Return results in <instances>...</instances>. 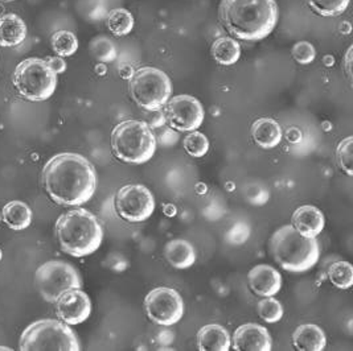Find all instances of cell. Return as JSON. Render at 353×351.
Listing matches in <instances>:
<instances>
[{"instance_id":"83f0119b","label":"cell","mask_w":353,"mask_h":351,"mask_svg":"<svg viewBox=\"0 0 353 351\" xmlns=\"http://www.w3.org/2000/svg\"><path fill=\"white\" fill-rule=\"evenodd\" d=\"M183 145H184V149L187 151V153L196 159L204 158L208 153V138L199 131H192L187 138H184Z\"/></svg>"},{"instance_id":"9a60e30c","label":"cell","mask_w":353,"mask_h":351,"mask_svg":"<svg viewBox=\"0 0 353 351\" xmlns=\"http://www.w3.org/2000/svg\"><path fill=\"white\" fill-rule=\"evenodd\" d=\"M252 290L261 297L275 296L282 288V276L272 266L258 264L248 275Z\"/></svg>"},{"instance_id":"d6a6232c","label":"cell","mask_w":353,"mask_h":351,"mask_svg":"<svg viewBox=\"0 0 353 351\" xmlns=\"http://www.w3.org/2000/svg\"><path fill=\"white\" fill-rule=\"evenodd\" d=\"M46 61L48 63L49 66L52 67V70H53L56 74L64 73L65 69H66V64H65L63 57H60V56H57V57H49Z\"/></svg>"},{"instance_id":"1f68e13d","label":"cell","mask_w":353,"mask_h":351,"mask_svg":"<svg viewBox=\"0 0 353 351\" xmlns=\"http://www.w3.org/2000/svg\"><path fill=\"white\" fill-rule=\"evenodd\" d=\"M291 54H292L294 60L298 64L308 65L315 60L316 50H315L314 45L311 43H308V41H299V43H296L292 47Z\"/></svg>"},{"instance_id":"7c38bea8","label":"cell","mask_w":353,"mask_h":351,"mask_svg":"<svg viewBox=\"0 0 353 351\" xmlns=\"http://www.w3.org/2000/svg\"><path fill=\"white\" fill-rule=\"evenodd\" d=\"M204 107L199 99L192 96H176L165 103L164 118L170 127L192 132L204 122Z\"/></svg>"},{"instance_id":"52a82bcc","label":"cell","mask_w":353,"mask_h":351,"mask_svg":"<svg viewBox=\"0 0 353 351\" xmlns=\"http://www.w3.org/2000/svg\"><path fill=\"white\" fill-rule=\"evenodd\" d=\"M129 92L139 107L147 111H161L170 100L172 85L163 70L145 66L131 74Z\"/></svg>"},{"instance_id":"ffe728a7","label":"cell","mask_w":353,"mask_h":351,"mask_svg":"<svg viewBox=\"0 0 353 351\" xmlns=\"http://www.w3.org/2000/svg\"><path fill=\"white\" fill-rule=\"evenodd\" d=\"M164 256L167 262L177 270L192 267L196 262V251L188 240H174L164 247Z\"/></svg>"},{"instance_id":"4dcf8cb0","label":"cell","mask_w":353,"mask_h":351,"mask_svg":"<svg viewBox=\"0 0 353 351\" xmlns=\"http://www.w3.org/2000/svg\"><path fill=\"white\" fill-rule=\"evenodd\" d=\"M92 53L97 60H99L102 63H110L117 56V52H115L112 41H109L105 37L97 39L96 41H93Z\"/></svg>"},{"instance_id":"8992f818","label":"cell","mask_w":353,"mask_h":351,"mask_svg":"<svg viewBox=\"0 0 353 351\" xmlns=\"http://www.w3.org/2000/svg\"><path fill=\"white\" fill-rule=\"evenodd\" d=\"M19 349L21 351H79L80 342L74 332L63 321L40 319L21 333Z\"/></svg>"},{"instance_id":"f546056e","label":"cell","mask_w":353,"mask_h":351,"mask_svg":"<svg viewBox=\"0 0 353 351\" xmlns=\"http://www.w3.org/2000/svg\"><path fill=\"white\" fill-rule=\"evenodd\" d=\"M352 136L341 140L336 149L337 162L339 167L348 176L353 175L352 171Z\"/></svg>"},{"instance_id":"8d00e7d4","label":"cell","mask_w":353,"mask_h":351,"mask_svg":"<svg viewBox=\"0 0 353 351\" xmlns=\"http://www.w3.org/2000/svg\"><path fill=\"white\" fill-rule=\"evenodd\" d=\"M0 1H11V0H0Z\"/></svg>"},{"instance_id":"484cf974","label":"cell","mask_w":353,"mask_h":351,"mask_svg":"<svg viewBox=\"0 0 353 351\" xmlns=\"http://www.w3.org/2000/svg\"><path fill=\"white\" fill-rule=\"evenodd\" d=\"M330 281L339 289H350L353 286V268L350 262H336L328 268Z\"/></svg>"},{"instance_id":"7402d4cb","label":"cell","mask_w":353,"mask_h":351,"mask_svg":"<svg viewBox=\"0 0 353 351\" xmlns=\"http://www.w3.org/2000/svg\"><path fill=\"white\" fill-rule=\"evenodd\" d=\"M3 221L12 230H24L32 222V210L21 201H11L3 208Z\"/></svg>"},{"instance_id":"2e32d148","label":"cell","mask_w":353,"mask_h":351,"mask_svg":"<svg viewBox=\"0 0 353 351\" xmlns=\"http://www.w3.org/2000/svg\"><path fill=\"white\" fill-rule=\"evenodd\" d=\"M292 226L302 235L308 238H316L324 230L325 220L319 209L311 205H305L294 211Z\"/></svg>"},{"instance_id":"3957f363","label":"cell","mask_w":353,"mask_h":351,"mask_svg":"<svg viewBox=\"0 0 353 351\" xmlns=\"http://www.w3.org/2000/svg\"><path fill=\"white\" fill-rule=\"evenodd\" d=\"M56 235L64 253L74 257H83L94 254L99 248L103 230L93 213L76 209L57 220Z\"/></svg>"},{"instance_id":"8fae6325","label":"cell","mask_w":353,"mask_h":351,"mask_svg":"<svg viewBox=\"0 0 353 351\" xmlns=\"http://www.w3.org/2000/svg\"><path fill=\"white\" fill-rule=\"evenodd\" d=\"M115 209L118 215L128 222H143L155 210V198L143 185H126L115 195Z\"/></svg>"},{"instance_id":"836d02e7","label":"cell","mask_w":353,"mask_h":351,"mask_svg":"<svg viewBox=\"0 0 353 351\" xmlns=\"http://www.w3.org/2000/svg\"><path fill=\"white\" fill-rule=\"evenodd\" d=\"M351 57H352V48L348 49L347 56H345V67H347V74L351 77Z\"/></svg>"},{"instance_id":"7a4b0ae2","label":"cell","mask_w":353,"mask_h":351,"mask_svg":"<svg viewBox=\"0 0 353 351\" xmlns=\"http://www.w3.org/2000/svg\"><path fill=\"white\" fill-rule=\"evenodd\" d=\"M220 21L233 37L258 41L273 32L278 21L275 0H221Z\"/></svg>"},{"instance_id":"d590c367","label":"cell","mask_w":353,"mask_h":351,"mask_svg":"<svg viewBox=\"0 0 353 351\" xmlns=\"http://www.w3.org/2000/svg\"><path fill=\"white\" fill-rule=\"evenodd\" d=\"M1 257H3V253H1V250H0V260H1Z\"/></svg>"},{"instance_id":"ba28073f","label":"cell","mask_w":353,"mask_h":351,"mask_svg":"<svg viewBox=\"0 0 353 351\" xmlns=\"http://www.w3.org/2000/svg\"><path fill=\"white\" fill-rule=\"evenodd\" d=\"M14 85L21 98L31 102L47 100L57 87V74L41 58H27L17 65Z\"/></svg>"},{"instance_id":"5b68a950","label":"cell","mask_w":353,"mask_h":351,"mask_svg":"<svg viewBox=\"0 0 353 351\" xmlns=\"http://www.w3.org/2000/svg\"><path fill=\"white\" fill-rule=\"evenodd\" d=\"M112 148L117 159L141 165L154 158L157 138L145 122L125 120L112 129Z\"/></svg>"},{"instance_id":"ac0fdd59","label":"cell","mask_w":353,"mask_h":351,"mask_svg":"<svg viewBox=\"0 0 353 351\" xmlns=\"http://www.w3.org/2000/svg\"><path fill=\"white\" fill-rule=\"evenodd\" d=\"M252 136L263 149H272L282 142V128L272 118H261L252 126Z\"/></svg>"},{"instance_id":"603a6c76","label":"cell","mask_w":353,"mask_h":351,"mask_svg":"<svg viewBox=\"0 0 353 351\" xmlns=\"http://www.w3.org/2000/svg\"><path fill=\"white\" fill-rule=\"evenodd\" d=\"M210 53L217 64L230 66V65L237 64V61L240 60L241 47L234 39L220 37L212 44Z\"/></svg>"},{"instance_id":"d4e9b609","label":"cell","mask_w":353,"mask_h":351,"mask_svg":"<svg viewBox=\"0 0 353 351\" xmlns=\"http://www.w3.org/2000/svg\"><path fill=\"white\" fill-rule=\"evenodd\" d=\"M52 48L60 57L73 56L79 49V40L74 33L69 31H57L52 36Z\"/></svg>"},{"instance_id":"e575fe53","label":"cell","mask_w":353,"mask_h":351,"mask_svg":"<svg viewBox=\"0 0 353 351\" xmlns=\"http://www.w3.org/2000/svg\"><path fill=\"white\" fill-rule=\"evenodd\" d=\"M0 350L10 351L12 350V349H10V348H7V346H0Z\"/></svg>"},{"instance_id":"cb8c5ba5","label":"cell","mask_w":353,"mask_h":351,"mask_svg":"<svg viewBox=\"0 0 353 351\" xmlns=\"http://www.w3.org/2000/svg\"><path fill=\"white\" fill-rule=\"evenodd\" d=\"M108 28L114 36H126L134 30V17L125 8H115L106 19Z\"/></svg>"},{"instance_id":"e0dca14e","label":"cell","mask_w":353,"mask_h":351,"mask_svg":"<svg viewBox=\"0 0 353 351\" xmlns=\"http://www.w3.org/2000/svg\"><path fill=\"white\" fill-rule=\"evenodd\" d=\"M232 346L229 332L221 325H205L197 333V348L201 351H228Z\"/></svg>"},{"instance_id":"4316f807","label":"cell","mask_w":353,"mask_h":351,"mask_svg":"<svg viewBox=\"0 0 353 351\" xmlns=\"http://www.w3.org/2000/svg\"><path fill=\"white\" fill-rule=\"evenodd\" d=\"M307 4L321 17H334L348 8L350 0H307Z\"/></svg>"},{"instance_id":"5bb4252c","label":"cell","mask_w":353,"mask_h":351,"mask_svg":"<svg viewBox=\"0 0 353 351\" xmlns=\"http://www.w3.org/2000/svg\"><path fill=\"white\" fill-rule=\"evenodd\" d=\"M232 343L237 351H270L272 337L266 328L258 323H245L234 332Z\"/></svg>"},{"instance_id":"277c9868","label":"cell","mask_w":353,"mask_h":351,"mask_svg":"<svg viewBox=\"0 0 353 351\" xmlns=\"http://www.w3.org/2000/svg\"><path fill=\"white\" fill-rule=\"evenodd\" d=\"M270 253L285 271L301 273L318 263L321 248L316 238L305 237L292 224H286L274 233Z\"/></svg>"},{"instance_id":"30bf717a","label":"cell","mask_w":353,"mask_h":351,"mask_svg":"<svg viewBox=\"0 0 353 351\" xmlns=\"http://www.w3.org/2000/svg\"><path fill=\"white\" fill-rule=\"evenodd\" d=\"M147 317L161 326H172L184 316V301L172 288L152 289L145 299Z\"/></svg>"},{"instance_id":"74e56055","label":"cell","mask_w":353,"mask_h":351,"mask_svg":"<svg viewBox=\"0 0 353 351\" xmlns=\"http://www.w3.org/2000/svg\"><path fill=\"white\" fill-rule=\"evenodd\" d=\"M0 221H1V217H0Z\"/></svg>"},{"instance_id":"d6986e66","label":"cell","mask_w":353,"mask_h":351,"mask_svg":"<svg viewBox=\"0 0 353 351\" xmlns=\"http://www.w3.org/2000/svg\"><path fill=\"white\" fill-rule=\"evenodd\" d=\"M27 37V25L21 17L15 14H6L0 17V45L17 47Z\"/></svg>"},{"instance_id":"44dd1931","label":"cell","mask_w":353,"mask_h":351,"mask_svg":"<svg viewBox=\"0 0 353 351\" xmlns=\"http://www.w3.org/2000/svg\"><path fill=\"white\" fill-rule=\"evenodd\" d=\"M295 349L299 351L324 350L327 339L325 334L318 325L307 323L301 325L292 334Z\"/></svg>"},{"instance_id":"f1b7e54d","label":"cell","mask_w":353,"mask_h":351,"mask_svg":"<svg viewBox=\"0 0 353 351\" xmlns=\"http://www.w3.org/2000/svg\"><path fill=\"white\" fill-rule=\"evenodd\" d=\"M257 310L258 316L269 323H275L283 317V306L273 296L263 297V300L258 303Z\"/></svg>"},{"instance_id":"6da1fadb","label":"cell","mask_w":353,"mask_h":351,"mask_svg":"<svg viewBox=\"0 0 353 351\" xmlns=\"http://www.w3.org/2000/svg\"><path fill=\"white\" fill-rule=\"evenodd\" d=\"M43 185L57 205L80 206L96 193V169L79 153H59L44 165Z\"/></svg>"},{"instance_id":"9c48e42d","label":"cell","mask_w":353,"mask_h":351,"mask_svg":"<svg viewBox=\"0 0 353 351\" xmlns=\"http://www.w3.org/2000/svg\"><path fill=\"white\" fill-rule=\"evenodd\" d=\"M34 284L46 301L56 303L66 290L82 287V280L72 264L63 260H50L37 268Z\"/></svg>"},{"instance_id":"4fadbf2b","label":"cell","mask_w":353,"mask_h":351,"mask_svg":"<svg viewBox=\"0 0 353 351\" xmlns=\"http://www.w3.org/2000/svg\"><path fill=\"white\" fill-rule=\"evenodd\" d=\"M56 313L66 325H79L89 319L92 301L81 288L69 289L56 300Z\"/></svg>"}]
</instances>
